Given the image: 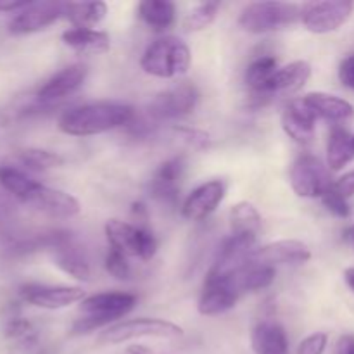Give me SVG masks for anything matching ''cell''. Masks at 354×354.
Wrapping results in <instances>:
<instances>
[{
    "instance_id": "obj_1",
    "label": "cell",
    "mask_w": 354,
    "mask_h": 354,
    "mask_svg": "<svg viewBox=\"0 0 354 354\" xmlns=\"http://www.w3.org/2000/svg\"><path fill=\"white\" fill-rule=\"evenodd\" d=\"M135 109L120 102H93L73 107L59 118V130L71 137H92L130 127Z\"/></svg>"
},
{
    "instance_id": "obj_2",
    "label": "cell",
    "mask_w": 354,
    "mask_h": 354,
    "mask_svg": "<svg viewBox=\"0 0 354 354\" xmlns=\"http://www.w3.org/2000/svg\"><path fill=\"white\" fill-rule=\"evenodd\" d=\"M192 54L178 37H161L152 41L142 54L140 66L147 75L158 78H176L189 71Z\"/></svg>"
},
{
    "instance_id": "obj_3",
    "label": "cell",
    "mask_w": 354,
    "mask_h": 354,
    "mask_svg": "<svg viewBox=\"0 0 354 354\" xmlns=\"http://www.w3.org/2000/svg\"><path fill=\"white\" fill-rule=\"evenodd\" d=\"M301 9L303 7L287 2H252L241 12L239 24L249 33H270L301 21Z\"/></svg>"
},
{
    "instance_id": "obj_4",
    "label": "cell",
    "mask_w": 354,
    "mask_h": 354,
    "mask_svg": "<svg viewBox=\"0 0 354 354\" xmlns=\"http://www.w3.org/2000/svg\"><path fill=\"white\" fill-rule=\"evenodd\" d=\"M106 237L111 249H116L121 254L140 258L149 261L158 252V241L144 227H133L121 220H109L106 223Z\"/></svg>"
},
{
    "instance_id": "obj_5",
    "label": "cell",
    "mask_w": 354,
    "mask_h": 354,
    "mask_svg": "<svg viewBox=\"0 0 354 354\" xmlns=\"http://www.w3.org/2000/svg\"><path fill=\"white\" fill-rule=\"evenodd\" d=\"M183 335V328L176 324L161 318H133L114 324L102 334L100 341L107 344H121V342L133 341L142 337L156 339H180Z\"/></svg>"
},
{
    "instance_id": "obj_6",
    "label": "cell",
    "mask_w": 354,
    "mask_h": 354,
    "mask_svg": "<svg viewBox=\"0 0 354 354\" xmlns=\"http://www.w3.org/2000/svg\"><path fill=\"white\" fill-rule=\"evenodd\" d=\"M197 102H199L197 86L190 82H183L158 93L149 104L147 113L154 121L178 120V118L194 113Z\"/></svg>"
},
{
    "instance_id": "obj_7",
    "label": "cell",
    "mask_w": 354,
    "mask_h": 354,
    "mask_svg": "<svg viewBox=\"0 0 354 354\" xmlns=\"http://www.w3.org/2000/svg\"><path fill=\"white\" fill-rule=\"evenodd\" d=\"M289 176L294 192L306 199H322L324 194L334 185V182H330L328 169L313 154H301L292 162Z\"/></svg>"
},
{
    "instance_id": "obj_8",
    "label": "cell",
    "mask_w": 354,
    "mask_h": 354,
    "mask_svg": "<svg viewBox=\"0 0 354 354\" xmlns=\"http://www.w3.org/2000/svg\"><path fill=\"white\" fill-rule=\"evenodd\" d=\"M353 10L354 2H349V0L310 2L301 9V23L311 33H332V31L339 30L344 23H348Z\"/></svg>"
},
{
    "instance_id": "obj_9",
    "label": "cell",
    "mask_w": 354,
    "mask_h": 354,
    "mask_svg": "<svg viewBox=\"0 0 354 354\" xmlns=\"http://www.w3.org/2000/svg\"><path fill=\"white\" fill-rule=\"evenodd\" d=\"M21 299L41 310H62L85 299V290L80 287L47 286V283H24L19 287Z\"/></svg>"
},
{
    "instance_id": "obj_10",
    "label": "cell",
    "mask_w": 354,
    "mask_h": 354,
    "mask_svg": "<svg viewBox=\"0 0 354 354\" xmlns=\"http://www.w3.org/2000/svg\"><path fill=\"white\" fill-rule=\"evenodd\" d=\"M207 273L216 277L225 287H228V289L234 294H237L239 297L245 292H256V290L266 289V287L272 286V282L275 280V268H273V266L259 265V263L249 261V259L244 265L239 266V268L232 270V272Z\"/></svg>"
},
{
    "instance_id": "obj_11",
    "label": "cell",
    "mask_w": 354,
    "mask_h": 354,
    "mask_svg": "<svg viewBox=\"0 0 354 354\" xmlns=\"http://www.w3.org/2000/svg\"><path fill=\"white\" fill-rule=\"evenodd\" d=\"M64 17V3L31 2L26 9L19 10L9 23V33L30 35L45 30L55 21Z\"/></svg>"
},
{
    "instance_id": "obj_12",
    "label": "cell",
    "mask_w": 354,
    "mask_h": 354,
    "mask_svg": "<svg viewBox=\"0 0 354 354\" xmlns=\"http://www.w3.org/2000/svg\"><path fill=\"white\" fill-rule=\"evenodd\" d=\"M86 76H88L86 64L76 62V64L66 66L64 69L55 73L52 78H48L40 86V90L37 92V100L40 104H52L66 99V97L73 95L85 83Z\"/></svg>"
},
{
    "instance_id": "obj_13",
    "label": "cell",
    "mask_w": 354,
    "mask_h": 354,
    "mask_svg": "<svg viewBox=\"0 0 354 354\" xmlns=\"http://www.w3.org/2000/svg\"><path fill=\"white\" fill-rule=\"evenodd\" d=\"M311 251L304 242L292 241H277L266 244L263 248L254 249L249 256V261L259 263V265L275 266V265H303L310 261Z\"/></svg>"
},
{
    "instance_id": "obj_14",
    "label": "cell",
    "mask_w": 354,
    "mask_h": 354,
    "mask_svg": "<svg viewBox=\"0 0 354 354\" xmlns=\"http://www.w3.org/2000/svg\"><path fill=\"white\" fill-rule=\"evenodd\" d=\"M317 114L313 113L306 100L294 99L282 114V128L287 137L299 145H310L317 133Z\"/></svg>"
},
{
    "instance_id": "obj_15",
    "label": "cell",
    "mask_w": 354,
    "mask_h": 354,
    "mask_svg": "<svg viewBox=\"0 0 354 354\" xmlns=\"http://www.w3.org/2000/svg\"><path fill=\"white\" fill-rule=\"evenodd\" d=\"M225 194H227V187L221 180L203 183L196 190H192V194L183 203V216L190 221L206 220L220 206L221 201L225 199Z\"/></svg>"
},
{
    "instance_id": "obj_16",
    "label": "cell",
    "mask_w": 354,
    "mask_h": 354,
    "mask_svg": "<svg viewBox=\"0 0 354 354\" xmlns=\"http://www.w3.org/2000/svg\"><path fill=\"white\" fill-rule=\"evenodd\" d=\"M135 306H137V296L128 292H100L82 301L83 313L102 317L109 324L123 318Z\"/></svg>"
},
{
    "instance_id": "obj_17",
    "label": "cell",
    "mask_w": 354,
    "mask_h": 354,
    "mask_svg": "<svg viewBox=\"0 0 354 354\" xmlns=\"http://www.w3.org/2000/svg\"><path fill=\"white\" fill-rule=\"evenodd\" d=\"M183 173H185V159L182 156L162 162L152 176L151 185H149L151 196L159 203L173 206L178 199L180 182L183 178Z\"/></svg>"
},
{
    "instance_id": "obj_18",
    "label": "cell",
    "mask_w": 354,
    "mask_h": 354,
    "mask_svg": "<svg viewBox=\"0 0 354 354\" xmlns=\"http://www.w3.org/2000/svg\"><path fill=\"white\" fill-rule=\"evenodd\" d=\"M254 244L256 235L232 234L230 237L225 239L223 244L218 249L216 259H214V265L211 266L209 272L227 273L239 268L248 261L251 252L254 251Z\"/></svg>"
},
{
    "instance_id": "obj_19",
    "label": "cell",
    "mask_w": 354,
    "mask_h": 354,
    "mask_svg": "<svg viewBox=\"0 0 354 354\" xmlns=\"http://www.w3.org/2000/svg\"><path fill=\"white\" fill-rule=\"evenodd\" d=\"M31 204L37 207L41 213L48 214L52 218H61V220H68V218L76 216L80 213V203L71 196V194L64 192L59 189H50V187L40 185L35 196L31 197Z\"/></svg>"
},
{
    "instance_id": "obj_20",
    "label": "cell",
    "mask_w": 354,
    "mask_h": 354,
    "mask_svg": "<svg viewBox=\"0 0 354 354\" xmlns=\"http://www.w3.org/2000/svg\"><path fill=\"white\" fill-rule=\"evenodd\" d=\"M239 296L232 292L228 287H225L216 277L207 273L206 280H204V289L197 303V310L203 317H218L237 304Z\"/></svg>"
},
{
    "instance_id": "obj_21",
    "label": "cell",
    "mask_w": 354,
    "mask_h": 354,
    "mask_svg": "<svg viewBox=\"0 0 354 354\" xmlns=\"http://www.w3.org/2000/svg\"><path fill=\"white\" fill-rule=\"evenodd\" d=\"M304 100L313 109L318 120L341 124L354 118V107L348 100L341 99L337 95H330V93L325 92H311L304 95Z\"/></svg>"
},
{
    "instance_id": "obj_22",
    "label": "cell",
    "mask_w": 354,
    "mask_h": 354,
    "mask_svg": "<svg viewBox=\"0 0 354 354\" xmlns=\"http://www.w3.org/2000/svg\"><path fill=\"white\" fill-rule=\"evenodd\" d=\"M311 78V66L308 61H294L277 69L275 76L266 88V97L275 93H292L303 88Z\"/></svg>"
},
{
    "instance_id": "obj_23",
    "label": "cell",
    "mask_w": 354,
    "mask_h": 354,
    "mask_svg": "<svg viewBox=\"0 0 354 354\" xmlns=\"http://www.w3.org/2000/svg\"><path fill=\"white\" fill-rule=\"evenodd\" d=\"M251 346L256 354H287L289 339L277 322H261L252 328Z\"/></svg>"
},
{
    "instance_id": "obj_24",
    "label": "cell",
    "mask_w": 354,
    "mask_h": 354,
    "mask_svg": "<svg viewBox=\"0 0 354 354\" xmlns=\"http://www.w3.org/2000/svg\"><path fill=\"white\" fill-rule=\"evenodd\" d=\"M54 263L61 272L73 277L76 280H90V266L83 252L78 251L71 242L69 235H66L61 242L54 248Z\"/></svg>"
},
{
    "instance_id": "obj_25",
    "label": "cell",
    "mask_w": 354,
    "mask_h": 354,
    "mask_svg": "<svg viewBox=\"0 0 354 354\" xmlns=\"http://www.w3.org/2000/svg\"><path fill=\"white\" fill-rule=\"evenodd\" d=\"M62 41L73 50L86 55H99L111 48V38L106 31L86 30V28H71L64 31Z\"/></svg>"
},
{
    "instance_id": "obj_26",
    "label": "cell",
    "mask_w": 354,
    "mask_h": 354,
    "mask_svg": "<svg viewBox=\"0 0 354 354\" xmlns=\"http://www.w3.org/2000/svg\"><path fill=\"white\" fill-rule=\"evenodd\" d=\"M354 159V135L346 128L334 127L327 144V165L332 171H339Z\"/></svg>"
},
{
    "instance_id": "obj_27",
    "label": "cell",
    "mask_w": 354,
    "mask_h": 354,
    "mask_svg": "<svg viewBox=\"0 0 354 354\" xmlns=\"http://www.w3.org/2000/svg\"><path fill=\"white\" fill-rule=\"evenodd\" d=\"M0 185L23 203H30L41 183L14 166H0Z\"/></svg>"
},
{
    "instance_id": "obj_28",
    "label": "cell",
    "mask_w": 354,
    "mask_h": 354,
    "mask_svg": "<svg viewBox=\"0 0 354 354\" xmlns=\"http://www.w3.org/2000/svg\"><path fill=\"white\" fill-rule=\"evenodd\" d=\"M138 16L154 31H165L175 23V3L168 0H144L138 3Z\"/></svg>"
},
{
    "instance_id": "obj_29",
    "label": "cell",
    "mask_w": 354,
    "mask_h": 354,
    "mask_svg": "<svg viewBox=\"0 0 354 354\" xmlns=\"http://www.w3.org/2000/svg\"><path fill=\"white\" fill-rule=\"evenodd\" d=\"M107 6L104 2H68L64 3V17L75 28L93 30L106 17Z\"/></svg>"
},
{
    "instance_id": "obj_30",
    "label": "cell",
    "mask_w": 354,
    "mask_h": 354,
    "mask_svg": "<svg viewBox=\"0 0 354 354\" xmlns=\"http://www.w3.org/2000/svg\"><path fill=\"white\" fill-rule=\"evenodd\" d=\"M277 69H279V62L272 55H263V57L254 59L248 66L245 83H248V86L252 90L254 95L266 97V88H268L270 82L275 76Z\"/></svg>"
},
{
    "instance_id": "obj_31",
    "label": "cell",
    "mask_w": 354,
    "mask_h": 354,
    "mask_svg": "<svg viewBox=\"0 0 354 354\" xmlns=\"http://www.w3.org/2000/svg\"><path fill=\"white\" fill-rule=\"evenodd\" d=\"M232 234H249L256 235L261 228V214L256 209L254 204L242 201L237 203L230 211Z\"/></svg>"
},
{
    "instance_id": "obj_32",
    "label": "cell",
    "mask_w": 354,
    "mask_h": 354,
    "mask_svg": "<svg viewBox=\"0 0 354 354\" xmlns=\"http://www.w3.org/2000/svg\"><path fill=\"white\" fill-rule=\"evenodd\" d=\"M17 159L21 161V165L30 169H35V171H45V169L59 168V166L64 165V159L57 152H50L37 147L19 151L17 152Z\"/></svg>"
},
{
    "instance_id": "obj_33",
    "label": "cell",
    "mask_w": 354,
    "mask_h": 354,
    "mask_svg": "<svg viewBox=\"0 0 354 354\" xmlns=\"http://www.w3.org/2000/svg\"><path fill=\"white\" fill-rule=\"evenodd\" d=\"M218 9H220V2H203L197 7H194L183 19V28L185 31L192 33V31L206 30L214 19H216Z\"/></svg>"
},
{
    "instance_id": "obj_34",
    "label": "cell",
    "mask_w": 354,
    "mask_h": 354,
    "mask_svg": "<svg viewBox=\"0 0 354 354\" xmlns=\"http://www.w3.org/2000/svg\"><path fill=\"white\" fill-rule=\"evenodd\" d=\"M104 266H106L107 273L116 280H128L131 275V268L127 256L121 254L116 249H109L106 259H104Z\"/></svg>"
},
{
    "instance_id": "obj_35",
    "label": "cell",
    "mask_w": 354,
    "mask_h": 354,
    "mask_svg": "<svg viewBox=\"0 0 354 354\" xmlns=\"http://www.w3.org/2000/svg\"><path fill=\"white\" fill-rule=\"evenodd\" d=\"M322 203H324V206L337 218H348L349 213H351V207H349L348 199H346V197H342L341 194L334 189V185H332L330 189L324 194V197H322Z\"/></svg>"
},
{
    "instance_id": "obj_36",
    "label": "cell",
    "mask_w": 354,
    "mask_h": 354,
    "mask_svg": "<svg viewBox=\"0 0 354 354\" xmlns=\"http://www.w3.org/2000/svg\"><path fill=\"white\" fill-rule=\"evenodd\" d=\"M6 335L12 341L17 342H31L35 341V328L33 325L28 320H23V318H16V320H10L6 327Z\"/></svg>"
},
{
    "instance_id": "obj_37",
    "label": "cell",
    "mask_w": 354,
    "mask_h": 354,
    "mask_svg": "<svg viewBox=\"0 0 354 354\" xmlns=\"http://www.w3.org/2000/svg\"><path fill=\"white\" fill-rule=\"evenodd\" d=\"M175 131L178 135H182L183 140L192 145L194 149H207L211 145V135L207 131L199 130V128L176 127Z\"/></svg>"
},
{
    "instance_id": "obj_38",
    "label": "cell",
    "mask_w": 354,
    "mask_h": 354,
    "mask_svg": "<svg viewBox=\"0 0 354 354\" xmlns=\"http://www.w3.org/2000/svg\"><path fill=\"white\" fill-rule=\"evenodd\" d=\"M328 337L324 332H315V334L308 335L306 339H303L297 348V354H324L327 349Z\"/></svg>"
},
{
    "instance_id": "obj_39",
    "label": "cell",
    "mask_w": 354,
    "mask_h": 354,
    "mask_svg": "<svg viewBox=\"0 0 354 354\" xmlns=\"http://www.w3.org/2000/svg\"><path fill=\"white\" fill-rule=\"evenodd\" d=\"M339 80L344 86L354 90V54L346 57L339 68Z\"/></svg>"
},
{
    "instance_id": "obj_40",
    "label": "cell",
    "mask_w": 354,
    "mask_h": 354,
    "mask_svg": "<svg viewBox=\"0 0 354 354\" xmlns=\"http://www.w3.org/2000/svg\"><path fill=\"white\" fill-rule=\"evenodd\" d=\"M334 189L341 194L342 197H353L354 196V169L348 171L346 175H342L341 178L334 182Z\"/></svg>"
},
{
    "instance_id": "obj_41",
    "label": "cell",
    "mask_w": 354,
    "mask_h": 354,
    "mask_svg": "<svg viewBox=\"0 0 354 354\" xmlns=\"http://www.w3.org/2000/svg\"><path fill=\"white\" fill-rule=\"evenodd\" d=\"M337 354H354V335H342L337 342Z\"/></svg>"
},
{
    "instance_id": "obj_42",
    "label": "cell",
    "mask_w": 354,
    "mask_h": 354,
    "mask_svg": "<svg viewBox=\"0 0 354 354\" xmlns=\"http://www.w3.org/2000/svg\"><path fill=\"white\" fill-rule=\"evenodd\" d=\"M31 2H28V0H16V2H0V10L2 12H16V10H23L26 9L28 6H30Z\"/></svg>"
},
{
    "instance_id": "obj_43",
    "label": "cell",
    "mask_w": 354,
    "mask_h": 354,
    "mask_svg": "<svg viewBox=\"0 0 354 354\" xmlns=\"http://www.w3.org/2000/svg\"><path fill=\"white\" fill-rule=\"evenodd\" d=\"M344 280H346V283H348L349 289H351L353 292H354V268L346 270V272H344Z\"/></svg>"
},
{
    "instance_id": "obj_44",
    "label": "cell",
    "mask_w": 354,
    "mask_h": 354,
    "mask_svg": "<svg viewBox=\"0 0 354 354\" xmlns=\"http://www.w3.org/2000/svg\"><path fill=\"white\" fill-rule=\"evenodd\" d=\"M128 353L130 354H152L147 348H144V346H131V348L128 349Z\"/></svg>"
},
{
    "instance_id": "obj_45",
    "label": "cell",
    "mask_w": 354,
    "mask_h": 354,
    "mask_svg": "<svg viewBox=\"0 0 354 354\" xmlns=\"http://www.w3.org/2000/svg\"><path fill=\"white\" fill-rule=\"evenodd\" d=\"M346 237H348L349 244H351L353 248H354V225H353L351 228H349V230H348V235H346Z\"/></svg>"
},
{
    "instance_id": "obj_46",
    "label": "cell",
    "mask_w": 354,
    "mask_h": 354,
    "mask_svg": "<svg viewBox=\"0 0 354 354\" xmlns=\"http://www.w3.org/2000/svg\"><path fill=\"white\" fill-rule=\"evenodd\" d=\"M6 123H7V118L3 116L2 113H0V128H2V127H6Z\"/></svg>"
},
{
    "instance_id": "obj_47",
    "label": "cell",
    "mask_w": 354,
    "mask_h": 354,
    "mask_svg": "<svg viewBox=\"0 0 354 354\" xmlns=\"http://www.w3.org/2000/svg\"><path fill=\"white\" fill-rule=\"evenodd\" d=\"M37 354H45V353H37Z\"/></svg>"
}]
</instances>
